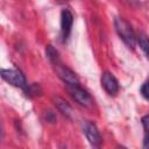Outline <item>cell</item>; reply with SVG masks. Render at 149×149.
Returning a JSON list of instances; mask_svg holds the SVG:
<instances>
[{"mask_svg":"<svg viewBox=\"0 0 149 149\" xmlns=\"http://www.w3.org/2000/svg\"><path fill=\"white\" fill-rule=\"evenodd\" d=\"M114 27H115V30L119 35V37L122 40V42L129 48V49H134L135 48V44H136V36H135V33L132 28V26L122 17H119L116 16L114 19Z\"/></svg>","mask_w":149,"mask_h":149,"instance_id":"obj_1","label":"cell"},{"mask_svg":"<svg viewBox=\"0 0 149 149\" xmlns=\"http://www.w3.org/2000/svg\"><path fill=\"white\" fill-rule=\"evenodd\" d=\"M1 77L8 84H10V85H13L15 87H20V88H23V90H27V87H28L26 78H24V76L22 74V72L20 70H16V69H2L1 70Z\"/></svg>","mask_w":149,"mask_h":149,"instance_id":"obj_2","label":"cell"},{"mask_svg":"<svg viewBox=\"0 0 149 149\" xmlns=\"http://www.w3.org/2000/svg\"><path fill=\"white\" fill-rule=\"evenodd\" d=\"M52 65L55 66V70H56V72H57V76L65 83L66 86L80 85L79 79H78V77L76 76V73H74L72 70H70L66 65H64V64L62 63V61H61V62H57V63H55V64H52Z\"/></svg>","mask_w":149,"mask_h":149,"instance_id":"obj_3","label":"cell"},{"mask_svg":"<svg viewBox=\"0 0 149 149\" xmlns=\"http://www.w3.org/2000/svg\"><path fill=\"white\" fill-rule=\"evenodd\" d=\"M71 97L81 106L84 107H92L93 106V99L90 95V93L84 90L80 85H74V86H66Z\"/></svg>","mask_w":149,"mask_h":149,"instance_id":"obj_4","label":"cell"},{"mask_svg":"<svg viewBox=\"0 0 149 149\" xmlns=\"http://www.w3.org/2000/svg\"><path fill=\"white\" fill-rule=\"evenodd\" d=\"M83 132L87 139V141L90 142V144L92 147H100L101 146V136L100 133L97 128V126L91 122V121H85L83 125Z\"/></svg>","mask_w":149,"mask_h":149,"instance_id":"obj_5","label":"cell"},{"mask_svg":"<svg viewBox=\"0 0 149 149\" xmlns=\"http://www.w3.org/2000/svg\"><path fill=\"white\" fill-rule=\"evenodd\" d=\"M73 23V15L69 9H63L61 13V36L65 42L71 34Z\"/></svg>","mask_w":149,"mask_h":149,"instance_id":"obj_6","label":"cell"},{"mask_svg":"<svg viewBox=\"0 0 149 149\" xmlns=\"http://www.w3.org/2000/svg\"><path fill=\"white\" fill-rule=\"evenodd\" d=\"M101 86L109 95H115L119 92V81L115 76L108 71L101 74Z\"/></svg>","mask_w":149,"mask_h":149,"instance_id":"obj_7","label":"cell"},{"mask_svg":"<svg viewBox=\"0 0 149 149\" xmlns=\"http://www.w3.org/2000/svg\"><path fill=\"white\" fill-rule=\"evenodd\" d=\"M142 126L144 130V137H143V147L149 148V113H147L144 116H142Z\"/></svg>","mask_w":149,"mask_h":149,"instance_id":"obj_8","label":"cell"},{"mask_svg":"<svg viewBox=\"0 0 149 149\" xmlns=\"http://www.w3.org/2000/svg\"><path fill=\"white\" fill-rule=\"evenodd\" d=\"M55 104H56L57 108H58L65 116H71L72 109H71L70 105H69L65 100H63V99H61V98H56V99H55Z\"/></svg>","mask_w":149,"mask_h":149,"instance_id":"obj_9","label":"cell"},{"mask_svg":"<svg viewBox=\"0 0 149 149\" xmlns=\"http://www.w3.org/2000/svg\"><path fill=\"white\" fill-rule=\"evenodd\" d=\"M45 55H47L48 59L51 62V64H55V63H57V62H61L58 51H57L52 45H48V47H47V49H45Z\"/></svg>","mask_w":149,"mask_h":149,"instance_id":"obj_10","label":"cell"},{"mask_svg":"<svg viewBox=\"0 0 149 149\" xmlns=\"http://www.w3.org/2000/svg\"><path fill=\"white\" fill-rule=\"evenodd\" d=\"M137 43L142 49V51L146 54V56L149 58V37L146 36L144 34H141L137 37Z\"/></svg>","mask_w":149,"mask_h":149,"instance_id":"obj_11","label":"cell"},{"mask_svg":"<svg viewBox=\"0 0 149 149\" xmlns=\"http://www.w3.org/2000/svg\"><path fill=\"white\" fill-rule=\"evenodd\" d=\"M141 93H142V95H143L147 100H149V78H148L147 81L143 83V85H142V87H141Z\"/></svg>","mask_w":149,"mask_h":149,"instance_id":"obj_12","label":"cell"}]
</instances>
